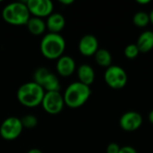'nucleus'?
Here are the masks:
<instances>
[{"mask_svg": "<svg viewBox=\"0 0 153 153\" xmlns=\"http://www.w3.org/2000/svg\"><path fill=\"white\" fill-rule=\"evenodd\" d=\"M104 81L109 88L120 90L126 86L128 76L123 67L112 65L106 69L104 73Z\"/></svg>", "mask_w": 153, "mask_h": 153, "instance_id": "423d86ee", "label": "nucleus"}, {"mask_svg": "<svg viewBox=\"0 0 153 153\" xmlns=\"http://www.w3.org/2000/svg\"><path fill=\"white\" fill-rule=\"evenodd\" d=\"M119 153H138L137 151L132 147V146H129V145H126V146H124V147H121L120 148V151Z\"/></svg>", "mask_w": 153, "mask_h": 153, "instance_id": "4be33fe9", "label": "nucleus"}, {"mask_svg": "<svg viewBox=\"0 0 153 153\" xmlns=\"http://www.w3.org/2000/svg\"><path fill=\"white\" fill-rule=\"evenodd\" d=\"M143 123V116L136 111H127L124 113L119 120V126L126 132H134L140 129Z\"/></svg>", "mask_w": 153, "mask_h": 153, "instance_id": "9d476101", "label": "nucleus"}, {"mask_svg": "<svg viewBox=\"0 0 153 153\" xmlns=\"http://www.w3.org/2000/svg\"><path fill=\"white\" fill-rule=\"evenodd\" d=\"M124 54L126 56V57L127 59H130V60H133V59H135L139 54H140V50L137 47L136 44H128L125 49H124Z\"/></svg>", "mask_w": 153, "mask_h": 153, "instance_id": "aec40b11", "label": "nucleus"}, {"mask_svg": "<svg viewBox=\"0 0 153 153\" xmlns=\"http://www.w3.org/2000/svg\"><path fill=\"white\" fill-rule=\"evenodd\" d=\"M56 69L60 76L69 77L75 72L76 64L72 56L64 55L56 60Z\"/></svg>", "mask_w": 153, "mask_h": 153, "instance_id": "f8f14e48", "label": "nucleus"}, {"mask_svg": "<svg viewBox=\"0 0 153 153\" xmlns=\"http://www.w3.org/2000/svg\"><path fill=\"white\" fill-rule=\"evenodd\" d=\"M140 50V53H148L153 49V31L144 30L143 31L135 43Z\"/></svg>", "mask_w": 153, "mask_h": 153, "instance_id": "2eb2a0df", "label": "nucleus"}, {"mask_svg": "<svg viewBox=\"0 0 153 153\" xmlns=\"http://www.w3.org/2000/svg\"><path fill=\"white\" fill-rule=\"evenodd\" d=\"M41 106L48 114L57 115L64 109L65 105L60 91H46Z\"/></svg>", "mask_w": 153, "mask_h": 153, "instance_id": "6e6552de", "label": "nucleus"}, {"mask_svg": "<svg viewBox=\"0 0 153 153\" xmlns=\"http://www.w3.org/2000/svg\"><path fill=\"white\" fill-rule=\"evenodd\" d=\"M20 119H21V122H22L23 128L33 129L38 125V118L31 114H27Z\"/></svg>", "mask_w": 153, "mask_h": 153, "instance_id": "6ab92c4d", "label": "nucleus"}, {"mask_svg": "<svg viewBox=\"0 0 153 153\" xmlns=\"http://www.w3.org/2000/svg\"><path fill=\"white\" fill-rule=\"evenodd\" d=\"M45 92L41 86L32 81L22 84L17 91L16 97L19 103L22 106L35 108L41 105Z\"/></svg>", "mask_w": 153, "mask_h": 153, "instance_id": "7ed1b4c3", "label": "nucleus"}, {"mask_svg": "<svg viewBox=\"0 0 153 153\" xmlns=\"http://www.w3.org/2000/svg\"><path fill=\"white\" fill-rule=\"evenodd\" d=\"M27 153H43L42 151H40L39 149H37V148H33V149H30V151H28Z\"/></svg>", "mask_w": 153, "mask_h": 153, "instance_id": "393cba45", "label": "nucleus"}, {"mask_svg": "<svg viewBox=\"0 0 153 153\" xmlns=\"http://www.w3.org/2000/svg\"><path fill=\"white\" fill-rule=\"evenodd\" d=\"M33 82L45 91H60L61 86L57 76L47 67H39L33 73Z\"/></svg>", "mask_w": 153, "mask_h": 153, "instance_id": "39448f33", "label": "nucleus"}, {"mask_svg": "<svg viewBox=\"0 0 153 153\" xmlns=\"http://www.w3.org/2000/svg\"><path fill=\"white\" fill-rule=\"evenodd\" d=\"M99 48V40L93 34L82 36L78 44L79 52L84 56H94Z\"/></svg>", "mask_w": 153, "mask_h": 153, "instance_id": "9b49d317", "label": "nucleus"}, {"mask_svg": "<svg viewBox=\"0 0 153 153\" xmlns=\"http://www.w3.org/2000/svg\"><path fill=\"white\" fill-rule=\"evenodd\" d=\"M77 76L80 82L91 86L95 80V71L93 67L88 64L81 65L77 69Z\"/></svg>", "mask_w": 153, "mask_h": 153, "instance_id": "4468645a", "label": "nucleus"}, {"mask_svg": "<svg viewBox=\"0 0 153 153\" xmlns=\"http://www.w3.org/2000/svg\"><path fill=\"white\" fill-rule=\"evenodd\" d=\"M66 42L60 33H47L40 41L39 49L44 57L48 60H57L64 56Z\"/></svg>", "mask_w": 153, "mask_h": 153, "instance_id": "f257e3e1", "label": "nucleus"}, {"mask_svg": "<svg viewBox=\"0 0 153 153\" xmlns=\"http://www.w3.org/2000/svg\"><path fill=\"white\" fill-rule=\"evenodd\" d=\"M91 95L90 86L80 82L70 83L63 94L65 105L70 108H79L83 106Z\"/></svg>", "mask_w": 153, "mask_h": 153, "instance_id": "f03ea898", "label": "nucleus"}, {"mask_svg": "<svg viewBox=\"0 0 153 153\" xmlns=\"http://www.w3.org/2000/svg\"><path fill=\"white\" fill-rule=\"evenodd\" d=\"M65 26V18L59 13H52L47 17L46 27L50 33H59Z\"/></svg>", "mask_w": 153, "mask_h": 153, "instance_id": "ddd939ff", "label": "nucleus"}, {"mask_svg": "<svg viewBox=\"0 0 153 153\" xmlns=\"http://www.w3.org/2000/svg\"><path fill=\"white\" fill-rule=\"evenodd\" d=\"M120 146L117 143H110L106 150L107 153H119L120 151Z\"/></svg>", "mask_w": 153, "mask_h": 153, "instance_id": "412c9836", "label": "nucleus"}, {"mask_svg": "<svg viewBox=\"0 0 153 153\" xmlns=\"http://www.w3.org/2000/svg\"><path fill=\"white\" fill-rule=\"evenodd\" d=\"M28 10L33 17H48L54 10L53 2L50 0H28L25 2Z\"/></svg>", "mask_w": 153, "mask_h": 153, "instance_id": "1a4fd4ad", "label": "nucleus"}, {"mask_svg": "<svg viewBox=\"0 0 153 153\" xmlns=\"http://www.w3.org/2000/svg\"><path fill=\"white\" fill-rule=\"evenodd\" d=\"M22 130L21 119L16 117H9L0 126V136L5 141H13L22 134Z\"/></svg>", "mask_w": 153, "mask_h": 153, "instance_id": "0eeeda50", "label": "nucleus"}, {"mask_svg": "<svg viewBox=\"0 0 153 153\" xmlns=\"http://www.w3.org/2000/svg\"><path fill=\"white\" fill-rule=\"evenodd\" d=\"M149 17H150V23H152L153 25V10L149 13Z\"/></svg>", "mask_w": 153, "mask_h": 153, "instance_id": "bb28decb", "label": "nucleus"}, {"mask_svg": "<svg viewBox=\"0 0 153 153\" xmlns=\"http://www.w3.org/2000/svg\"><path fill=\"white\" fill-rule=\"evenodd\" d=\"M26 26L28 30L34 36L42 35L47 30L46 22L43 21V19L41 18H37V17H30Z\"/></svg>", "mask_w": 153, "mask_h": 153, "instance_id": "dca6fc26", "label": "nucleus"}, {"mask_svg": "<svg viewBox=\"0 0 153 153\" xmlns=\"http://www.w3.org/2000/svg\"><path fill=\"white\" fill-rule=\"evenodd\" d=\"M94 59L97 65L106 69L112 65V55L109 50L106 48H99V50L94 55Z\"/></svg>", "mask_w": 153, "mask_h": 153, "instance_id": "f3484780", "label": "nucleus"}, {"mask_svg": "<svg viewBox=\"0 0 153 153\" xmlns=\"http://www.w3.org/2000/svg\"><path fill=\"white\" fill-rule=\"evenodd\" d=\"M74 3V0H60V4L64 5H69Z\"/></svg>", "mask_w": 153, "mask_h": 153, "instance_id": "b1692460", "label": "nucleus"}, {"mask_svg": "<svg viewBox=\"0 0 153 153\" xmlns=\"http://www.w3.org/2000/svg\"><path fill=\"white\" fill-rule=\"evenodd\" d=\"M148 118H149V121L150 123L153 125V109L149 113V116H148Z\"/></svg>", "mask_w": 153, "mask_h": 153, "instance_id": "a878e982", "label": "nucleus"}, {"mask_svg": "<svg viewBox=\"0 0 153 153\" xmlns=\"http://www.w3.org/2000/svg\"><path fill=\"white\" fill-rule=\"evenodd\" d=\"M2 17L8 24L21 26L27 24L30 18V13L25 2H13L4 7Z\"/></svg>", "mask_w": 153, "mask_h": 153, "instance_id": "20e7f679", "label": "nucleus"}, {"mask_svg": "<svg viewBox=\"0 0 153 153\" xmlns=\"http://www.w3.org/2000/svg\"><path fill=\"white\" fill-rule=\"evenodd\" d=\"M151 2H152L151 0H136V3L139 4H142V5L148 4H150Z\"/></svg>", "mask_w": 153, "mask_h": 153, "instance_id": "5701e85b", "label": "nucleus"}, {"mask_svg": "<svg viewBox=\"0 0 153 153\" xmlns=\"http://www.w3.org/2000/svg\"><path fill=\"white\" fill-rule=\"evenodd\" d=\"M133 22L136 27H139V28L146 27L150 23L149 13H147L144 11H139L135 13V14L133 17Z\"/></svg>", "mask_w": 153, "mask_h": 153, "instance_id": "a211bd4d", "label": "nucleus"}]
</instances>
